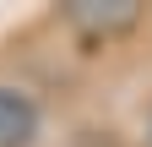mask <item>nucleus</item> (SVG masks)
Returning a JSON list of instances; mask_svg holds the SVG:
<instances>
[{
  "instance_id": "obj_1",
  "label": "nucleus",
  "mask_w": 152,
  "mask_h": 147,
  "mask_svg": "<svg viewBox=\"0 0 152 147\" xmlns=\"http://www.w3.org/2000/svg\"><path fill=\"white\" fill-rule=\"evenodd\" d=\"M65 22L87 38H109V33H125L141 22V6L136 0H71L65 6Z\"/></svg>"
},
{
  "instance_id": "obj_2",
  "label": "nucleus",
  "mask_w": 152,
  "mask_h": 147,
  "mask_svg": "<svg viewBox=\"0 0 152 147\" xmlns=\"http://www.w3.org/2000/svg\"><path fill=\"white\" fill-rule=\"evenodd\" d=\"M38 136V104L22 87H0V147H33Z\"/></svg>"
},
{
  "instance_id": "obj_3",
  "label": "nucleus",
  "mask_w": 152,
  "mask_h": 147,
  "mask_svg": "<svg viewBox=\"0 0 152 147\" xmlns=\"http://www.w3.org/2000/svg\"><path fill=\"white\" fill-rule=\"evenodd\" d=\"M147 142H152V125H147Z\"/></svg>"
}]
</instances>
